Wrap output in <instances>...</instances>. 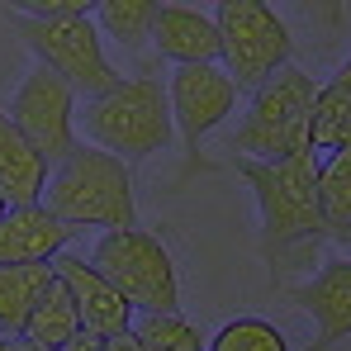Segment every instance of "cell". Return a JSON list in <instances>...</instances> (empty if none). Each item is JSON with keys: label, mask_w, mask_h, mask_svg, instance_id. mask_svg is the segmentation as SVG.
Segmentation results:
<instances>
[{"label": "cell", "mask_w": 351, "mask_h": 351, "mask_svg": "<svg viewBox=\"0 0 351 351\" xmlns=\"http://www.w3.org/2000/svg\"><path fill=\"white\" fill-rule=\"evenodd\" d=\"M261 214V256L271 271H280L299 247H318L328 242V223H323V199H318V167L323 157L308 147L285 162H252V157H233L228 162Z\"/></svg>", "instance_id": "obj_1"}, {"label": "cell", "mask_w": 351, "mask_h": 351, "mask_svg": "<svg viewBox=\"0 0 351 351\" xmlns=\"http://www.w3.org/2000/svg\"><path fill=\"white\" fill-rule=\"evenodd\" d=\"M43 204L76 233H86V228H100V233L138 228V199H133L128 162H119L90 143H76V152L62 167H53Z\"/></svg>", "instance_id": "obj_2"}, {"label": "cell", "mask_w": 351, "mask_h": 351, "mask_svg": "<svg viewBox=\"0 0 351 351\" xmlns=\"http://www.w3.org/2000/svg\"><path fill=\"white\" fill-rule=\"evenodd\" d=\"M318 100V81L304 66H280L247 105V114L233 133L223 138L228 157H252V162H285L308 152V119Z\"/></svg>", "instance_id": "obj_3"}, {"label": "cell", "mask_w": 351, "mask_h": 351, "mask_svg": "<svg viewBox=\"0 0 351 351\" xmlns=\"http://www.w3.org/2000/svg\"><path fill=\"white\" fill-rule=\"evenodd\" d=\"M86 143L110 152L119 162H143L167 152V143L176 138V119H171V100H167V81L157 76H133L119 90L100 95L86 105L81 114Z\"/></svg>", "instance_id": "obj_4"}, {"label": "cell", "mask_w": 351, "mask_h": 351, "mask_svg": "<svg viewBox=\"0 0 351 351\" xmlns=\"http://www.w3.org/2000/svg\"><path fill=\"white\" fill-rule=\"evenodd\" d=\"M5 24L14 29V38L38 58V66H48L53 76H62L76 100H100L123 86L119 66L105 58L100 29L90 14H62V19H38V14H5Z\"/></svg>", "instance_id": "obj_5"}, {"label": "cell", "mask_w": 351, "mask_h": 351, "mask_svg": "<svg viewBox=\"0 0 351 351\" xmlns=\"http://www.w3.org/2000/svg\"><path fill=\"white\" fill-rule=\"evenodd\" d=\"M90 266L133 304V313H143V318L180 313V276L157 233H147V228L105 233L90 252Z\"/></svg>", "instance_id": "obj_6"}, {"label": "cell", "mask_w": 351, "mask_h": 351, "mask_svg": "<svg viewBox=\"0 0 351 351\" xmlns=\"http://www.w3.org/2000/svg\"><path fill=\"white\" fill-rule=\"evenodd\" d=\"M223 58L219 66L233 76L237 95H256L280 66H290V24L261 0H223L214 10Z\"/></svg>", "instance_id": "obj_7"}, {"label": "cell", "mask_w": 351, "mask_h": 351, "mask_svg": "<svg viewBox=\"0 0 351 351\" xmlns=\"http://www.w3.org/2000/svg\"><path fill=\"white\" fill-rule=\"evenodd\" d=\"M5 114L19 123V133L38 147V157L48 167H62L81 143L76 138V90L62 76H53L48 66H34L19 81V90H14Z\"/></svg>", "instance_id": "obj_8"}, {"label": "cell", "mask_w": 351, "mask_h": 351, "mask_svg": "<svg viewBox=\"0 0 351 351\" xmlns=\"http://www.w3.org/2000/svg\"><path fill=\"white\" fill-rule=\"evenodd\" d=\"M167 100H171V119H176L180 143H185V157H190V167H199V143L214 128H223L228 114H233V105H237L233 76L219 62L176 66L171 81H167Z\"/></svg>", "instance_id": "obj_9"}, {"label": "cell", "mask_w": 351, "mask_h": 351, "mask_svg": "<svg viewBox=\"0 0 351 351\" xmlns=\"http://www.w3.org/2000/svg\"><path fill=\"white\" fill-rule=\"evenodd\" d=\"M290 304L313 318V342L304 351H332L351 337V256L323 261L304 285L290 290Z\"/></svg>", "instance_id": "obj_10"}, {"label": "cell", "mask_w": 351, "mask_h": 351, "mask_svg": "<svg viewBox=\"0 0 351 351\" xmlns=\"http://www.w3.org/2000/svg\"><path fill=\"white\" fill-rule=\"evenodd\" d=\"M53 271H58V285L71 294V304H76V313H81V328L86 332H95V337H119V332H133V304L123 299V294L86 261V256H76V252H62L58 261H53Z\"/></svg>", "instance_id": "obj_11"}, {"label": "cell", "mask_w": 351, "mask_h": 351, "mask_svg": "<svg viewBox=\"0 0 351 351\" xmlns=\"http://www.w3.org/2000/svg\"><path fill=\"white\" fill-rule=\"evenodd\" d=\"M76 228H66L48 204L5 209L0 219V266H53L71 247Z\"/></svg>", "instance_id": "obj_12"}, {"label": "cell", "mask_w": 351, "mask_h": 351, "mask_svg": "<svg viewBox=\"0 0 351 351\" xmlns=\"http://www.w3.org/2000/svg\"><path fill=\"white\" fill-rule=\"evenodd\" d=\"M152 48L176 66H204V62L223 58L214 14H204L195 5H162L157 29H152Z\"/></svg>", "instance_id": "obj_13"}, {"label": "cell", "mask_w": 351, "mask_h": 351, "mask_svg": "<svg viewBox=\"0 0 351 351\" xmlns=\"http://www.w3.org/2000/svg\"><path fill=\"white\" fill-rule=\"evenodd\" d=\"M48 176L53 167L38 157V147L19 133V123L0 110V195L10 209H24V204H43L48 195Z\"/></svg>", "instance_id": "obj_14"}, {"label": "cell", "mask_w": 351, "mask_h": 351, "mask_svg": "<svg viewBox=\"0 0 351 351\" xmlns=\"http://www.w3.org/2000/svg\"><path fill=\"white\" fill-rule=\"evenodd\" d=\"M53 285H58L53 266H0V337L5 342H24L34 308Z\"/></svg>", "instance_id": "obj_15"}, {"label": "cell", "mask_w": 351, "mask_h": 351, "mask_svg": "<svg viewBox=\"0 0 351 351\" xmlns=\"http://www.w3.org/2000/svg\"><path fill=\"white\" fill-rule=\"evenodd\" d=\"M308 147L318 157H332L351 147V90L337 81H323L318 86V100H313V119H308Z\"/></svg>", "instance_id": "obj_16"}, {"label": "cell", "mask_w": 351, "mask_h": 351, "mask_svg": "<svg viewBox=\"0 0 351 351\" xmlns=\"http://www.w3.org/2000/svg\"><path fill=\"white\" fill-rule=\"evenodd\" d=\"M318 199H323L328 237L351 242V147L323 157V167H318Z\"/></svg>", "instance_id": "obj_17"}, {"label": "cell", "mask_w": 351, "mask_h": 351, "mask_svg": "<svg viewBox=\"0 0 351 351\" xmlns=\"http://www.w3.org/2000/svg\"><path fill=\"white\" fill-rule=\"evenodd\" d=\"M86 328H81V313H76V304H71V294L53 285V290L43 294V304L34 308V318H29V328H24V342H34V347L43 351H62L71 337H81Z\"/></svg>", "instance_id": "obj_18"}, {"label": "cell", "mask_w": 351, "mask_h": 351, "mask_svg": "<svg viewBox=\"0 0 351 351\" xmlns=\"http://www.w3.org/2000/svg\"><path fill=\"white\" fill-rule=\"evenodd\" d=\"M157 14H162L157 0H100L95 5V29L110 34L123 48H143V43H152Z\"/></svg>", "instance_id": "obj_19"}, {"label": "cell", "mask_w": 351, "mask_h": 351, "mask_svg": "<svg viewBox=\"0 0 351 351\" xmlns=\"http://www.w3.org/2000/svg\"><path fill=\"white\" fill-rule=\"evenodd\" d=\"M209 351H294V347L271 318H233L209 337Z\"/></svg>", "instance_id": "obj_20"}, {"label": "cell", "mask_w": 351, "mask_h": 351, "mask_svg": "<svg viewBox=\"0 0 351 351\" xmlns=\"http://www.w3.org/2000/svg\"><path fill=\"white\" fill-rule=\"evenodd\" d=\"M143 351H209V342L199 337V328L180 313H157V318H138L133 323Z\"/></svg>", "instance_id": "obj_21"}, {"label": "cell", "mask_w": 351, "mask_h": 351, "mask_svg": "<svg viewBox=\"0 0 351 351\" xmlns=\"http://www.w3.org/2000/svg\"><path fill=\"white\" fill-rule=\"evenodd\" d=\"M62 351H105V337H95V332H81V337H71Z\"/></svg>", "instance_id": "obj_22"}, {"label": "cell", "mask_w": 351, "mask_h": 351, "mask_svg": "<svg viewBox=\"0 0 351 351\" xmlns=\"http://www.w3.org/2000/svg\"><path fill=\"white\" fill-rule=\"evenodd\" d=\"M105 351H143L138 332H119V337H105Z\"/></svg>", "instance_id": "obj_23"}, {"label": "cell", "mask_w": 351, "mask_h": 351, "mask_svg": "<svg viewBox=\"0 0 351 351\" xmlns=\"http://www.w3.org/2000/svg\"><path fill=\"white\" fill-rule=\"evenodd\" d=\"M332 81H337V86H347V90H351V62L342 66V71H337V76H332Z\"/></svg>", "instance_id": "obj_24"}, {"label": "cell", "mask_w": 351, "mask_h": 351, "mask_svg": "<svg viewBox=\"0 0 351 351\" xmlns=\"http://www.w3.org/2000/svg\"><path fill=\"white\" fill-rule=\"evenodd\" d=\"M14 351H43V347H34V342H14Z\"/></svg>", "instance_id": "obj_25"}, {"label": "cell", "mask_w": 351, "mask_h": 351, "mask_svg": "<svg viewBox=\"0 0 351 351\" xmlns=\"http://www.w3.org/2000/svg\"><path fill=\"white\" fill-rule=\"evenodd\" d=\"M0 351H14V342H5V337H0Z\"/></svg>", "instance_id": "obj_26"}, {"label": "cell", "mask_w": 351, "mask_h": 351, "mask_svg": "<svg viewBox=\"0 0 351 351\" xmlns=\"http://www.w3.org/2000/svg\"><path fill=\"white\" fill-rule=\"evenodd\" d=\"M5 209H10V204H5V195H0V219H5Z\"/></svg>", "instance_id": "obj_27"}]
</instances>
